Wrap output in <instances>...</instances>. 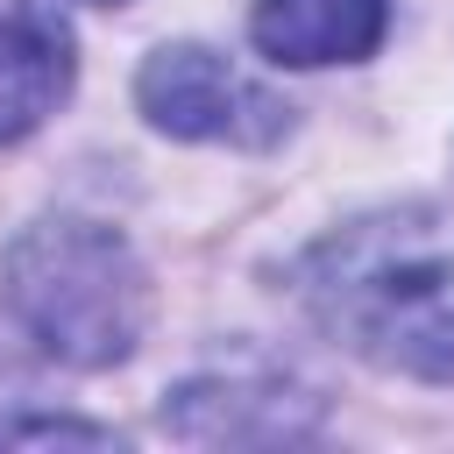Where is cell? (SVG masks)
Wrapping results in <instances>:
<instances>
[{
  "label": "cell",
  "instance_id": "6da1fadb",
  "mask_svg": "<svg viewBox=\"0 0 454 454\" xmlns=\"http://www.w3.org/2000/svg\"><path fill=\"white\" fill-rule=\"evenodd\" d=\"M305 305L369 362L454 383V213H376L319 241Z\"/></svg>",
  "mask_w": 454,
  "mask_h": 454
},
{
  "label": "cell",
  "instance_id": "7a4b0ae2",
  "mask_svg": "<svg viewBox=\"0 0 454 454\" xmlns=\"http://www.w3.org/2000/svg\"><path fill=\"white\" fill-rule=\"evenodd\" d=\"M7 305L43 355L71 369H114L142 340L149 277L114 227L43 220L7 248Z\"/></svg>",
  "mask_w": 454,
  "mask_h": 454
},
{
  "label": "cell",
  "instance_id": "3957f363",
  "mask_svg": "<svg viewBox=\"0 0 454 454\" xmlns=\"http://www.w3.org/2000/svg\"><path fill=\"white\" fill-rule=\"evenodd\" d=\"M135 99L142 114L163 128V135H184V142H241V149H262L291 128V106L277 92H262L255 78H241L227 57L199 50V43H170L142 64L135 78Z\"/></svg>",
  "mask_w": 454,
  "mask_h": 454
},
{
  "label": "cell",
  "instance_id": "277c9868",
  "mask_svg": "<svg viewBox=\"0 0 454 454\" xmlns=\"http://www.w3.org/2000/svg\"><path fill=\"white\" fill-rule=\"evenodd\" d=\"M71 92V28L43 0H0V142L35 135Z\"/></svg>",
  "mask_w": 454,
  "mask_h": 454
},
{
  "label": "cell",
  "instance_id": "5b68a950",
  "mask_svg": "<svg viewBox=\"0 0 454 454\" xmlns=\"http://www.w3.org/2000/svg\"><path fill=\"white\" fill-rule=\"evenodd\" d=\"M390 0H255L248 35L262 43L270 64H355L383 43Z\"/></svg>",
  "mask_w": 454,
  "mask_h": 454
},
{
  "label": "cell",
  "instance_id": "8992f818",
  "mask_svg": "<svg viewBox=\"0 0 454 454\" xmlns=\"http://www.w3.org/2000/svg\"><path fill=\"white\" fill-rule=\"evenodd\" d=\"M92 7H121V0H92Z\"/></svg>",
  "mask_w": 454,
  "mask_h": 454
}]
</instances>
